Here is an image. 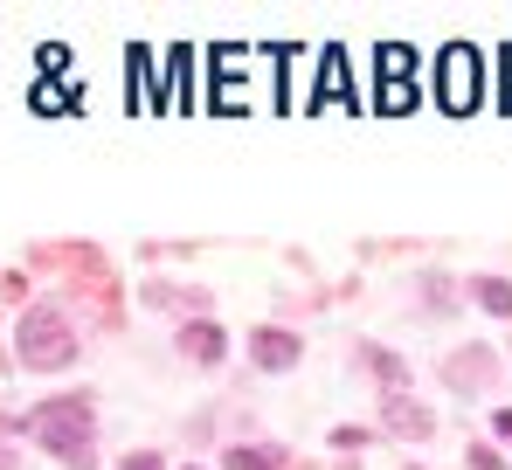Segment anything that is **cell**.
I'll list each match as a JSON object with an SVG mask.
<instances>
[{
	"label": "cell",
	"instance_id": "1",
	"mask_svg": "<svg viewBox=\"0 0 512 470\" xmlns=\"http://www.w3.org/2000/svg\"><path fill=\"white\" fill-rule=\"evenodd\" d=\"M21 429H28L56 464L97 470V422H90V394H56V401H42Z\"/></svg>",
	"mask_w": 512,
	"mask_h": 470
},
{
	"label": "cell",
	"instance_id": "2",
	"mask_svg": "<svg viewBox=\"0 0 512 470\" xmlns=\"http://www.w3.org/2000/svg\"><path fill=\"white\" fill-rule=\"evenodd\" d=\"M77 318L63 312V305H28L21 312V332H14V360L28 367V374H63L70 360H77Z\"/></svg>",
	"mask_w": 512,
	"mask_h": 470
},
{
	"label": "cell",
	"instance_id": "3",
	"mask_svg": "<svg viewBox=\"0 0 512 470\" xmlns=\"http://www.w3.org/2000/svg\"><path fill=\"white\" fill-rule=\"evenodd\" d=\"M443 388H457V394H485V388H499V353H492L485 339H471V346L443 353Z\"/></svg>",
	"mask_w": 512,
	"mask_h": 470
},
{
	"label": "cell",
	"instance_id": "4",
	"mask_svg": "<svg viewBox=\"0 0 512 470\" xmlns=\"http://www.w3.org/2000/svg\"><path fill=\"white\" fill-rule=\"evenodd\" d=\"M250 360L263 374H291L298 360H305V332H291V325H256L250 332Z\"/></svg>",
	"mask_w": 512,
	"mask_h": 470
},
{
	"label": "cell",
	"instance_id": "5",
	"mask_svg": "<svg viewBox=\"0 0 512 470\" xmlns=\"http://www.w3.org/2000/svg\"><path fill=\"white\" fill-rule=\"evenodd\" d=\"M381 429L395 443H429L436 436V415H429L416 394H381Z\"/></svg>",
	"mask_w": 512,
	"mask_h": 470
},
{
	"label": "cell",
	"instance_id": "6",
	"mask_svg": "<svg viewBox=\"0 0 512 470\" xmlns=\"http://www.w3.org/2000/svg\"><path fill=\"white\" fill-rule=\"evenodd\" d=\"M173 346H180V360H194V367H222V360H229V332H222L215 318H187Z\"/></svg>",
	"mask_w": 512,
	"mask_h": 470
},
{
	"label": "cell",
	"instance_id": "7",
	"mask_svg": "<svg viewBox=\"0 0 512 470\" xmlns=\"http://www.w3.org/2000/svg\"><path fill=\"white\" fill-rule=\"evenodd\" d=\"M353 360L381 381V394H409V360H402V353H388V346L367 339V346H353Z\"/></svg>",
	"mask_w": 512,
	"mask_h": 470
},
{
	"label": "cell",
	"instance_id": "8",
	"mask_svg": "<svg viewBox=\"0 0 512 470\" xmlns=\"http://www.w3.org/2000/svg\"><path fill=\"white\" fill-rule=\"evenodd\" d=\"M443 97H450V104H471V97H478V56H471V49H450V56H443Z\"/></svg>",
	"mask_w": 512,
	"mask_h": 470
},
{
	"label": "cell",
	"instance_id": "9",
	"mask_svg": "<svg viewBox=\"0 0 512 470\" xmlns=\"http://www.w3.org/2000/svg\"><path fill=\"white\" fill-rule=\"evenodd\" d=\"M222 470H291V457L277 443H229L222 450Z\"/></svg>",
	"mask_w": 512,
	"mask_h": 470
},
{
	"label": "cell",
	"instance_id": "10",
	"mask_svg": "<svg viewBox=\"0 0 512 470\" xmlns=\"http://www.w3.org/2000/svg\"><path fill=\"white\" fill-rule=\"evenodd\" d=\"M464 291H471V305H478V312L512 318V277H492V270H485V277H471Z\"/></svg>",
	"mask_w": 512,
	"mask_h": 470
},
{
	"label": "cell",
	"instance_id": "11",
	"mask_svg": "<svg viewBox=\"0 0 512 470\" xmlns=\"http://www.w3.org/2000/svg\"><path fill=\"white\" fill-rule=\"evenodd\" d=\"M416 291H423V312H450L457 305V277H443V270H423Z\"/></svg>",
	"mask_w": 512,
	"mask_h": 470
},
{
	"label": "cell",
	"instance_id": "12",
	"mask_svg": "<svg viewBox=\"0 0 512 470\" xmlns=\"http://www.w3.org/2000/svg\"><path fill=\"white\" fill-rule=\"evenodd\" d=\"M326 443H333V450H340V457H353V464H360V450H367V443H374V436H367V429H360V422H340V429H333V436H326Z\"/></svg>",
	"mask_w": 512,
	"mask_h": 470
},
{
	"label": "cell",
	"instance_id": "13",
	"mask_svg": "<svg viewBox=\"0 0 512 470\" xmlns=\"http://www.w3.org/2000/svg\"><path fill=\"white\" fill-rule=\"evenodd\" d=\"M464 464H471V470H506V457H499L492 443H471V450H464Z\"/></svg>",
	"mask_w": 512,
	"mask_h": 470
},
{
	"label": "cell",
	"instance_id": "14",
	"mask_svg": "<svg viewBox=\"0 0 512 470\" xmlns=\"http://www.w3.org/2000/svg\"><path fill=\"white\" fill-rule=\"evenodd\" d=\"M118 470H167V457H160V450H132Z\"/></svg>",
	"mask_w": 512,
	"mask_h": 470
},
{
	"label": "cell",
	"instance_id": "15",
	"mask_svg": "<svg viewBox=\"0 0 512 470\" xmlns=\"http://www.w3.org/2000/svg\"><path fill=\"white\" fill-rule=\"evenodd\" d=\"M0 298H7V305H21V298H28V277H21V270H14V277H0Z\"/></svg>",
	"mask_w": 512,
	"mask_h": 470
},
{
	"label": "cell",
	"instance_id": "16",
	"mask_svg": "<svg viewBox=\"0 0 512 470\" xmlns=\"http://www.w3.org/2000/svg\"><path fill=\"white\" fill-rule=\"evenodd\" d=\"M492 436H499V443H512V408H499V415H492Z\"/></svg>",
	"mask_w": 512,
	"mask_h": 470
},
{
	"label": "cell",
	"instance_id": "17",
	"mask_svg": "<svg viewBox=\"0 0 512 470\" xmlns=\"http://www.w3.org/2000/svg\"><path fill=\"white\" fill-rule=\"evenodd\" d=\"M0 470H21V450L14 443H0Z\"/></svg>",
	"mask_w": 512,
	"mask_h": 470
},
{
	"label": "cell",
	"instance_id": "18",
	"mask_svg": "<svg viewBox=\"0 0 512 470\" xmlns=\"http://www.w3.org/2000/svg\"><path fill=\"white\" fill-rule=\"evenodd\" d=\"M402 470H423V464H402Z\"/></svg>",
	"mask_w": 512,
	"mask_h": 470
},
{
	"label": "cell",
	"instance_id": "19",
	"mask_svg": "<svg viewBox=\"0 0 512 470\" xmlns=\"http://www.w3.org/2000/svg\"><path fill=\"white\" fill-rule=\"evenodd\" d=\"M180 470H201V464H180Z\"/></svg>",
	"mask_w": 512,
	"mask_h": 470
},
{
	"label": "cell",
	"instance_id": "20",
	"mask_svg": "<svg viewBox=\"0 0 512 470\" xmlns=\"http://www.w3.org/2000/svg\"><path fill=\"white\" fill-rule=\"evenodd\" d=\"M353 470H360V464H353Z\"/></svg>",
	"mask_w": 512,
	"mask_h": 470
}]
</instances>
